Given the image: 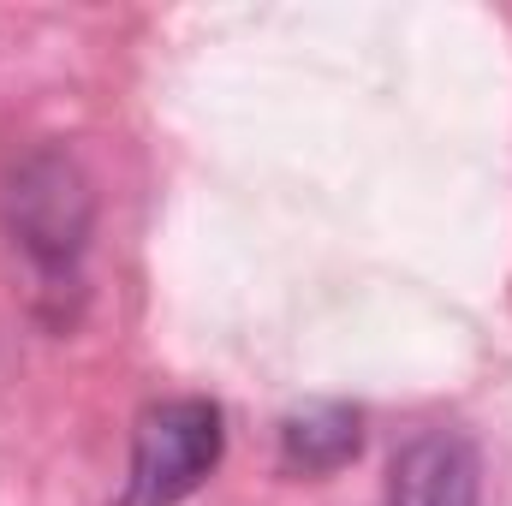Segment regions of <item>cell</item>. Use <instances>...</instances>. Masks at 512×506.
Returning a JSON list of instances; mask_svg holds the SVG:
<instances>
[{
  "label": "cell",
  "instance_id": "1",
  "mask_svg": "<svg viewBox=\"0 0 512 506\" xmlns=\"http://www.w3.org/2000/svg\"><path fill=\"white\" fill-rule=\"evenodd\" d=\"M227 453V423L215 399H161L131 429L126 495L114 506H179L191 501Z\"/></svg>",
  "mask_w": 512,
  "mask_h": 506
},
{
  "label": "cell",
  "instance_id": "3",
  "mask_svg": "<svg viewBox=\"0 0 512 506\" xmlns=\"http://www.w3.org/2000/svg\"><path fill=\"white\" fill-rule=\"evenodd\" d=\"M18 239L48 268H66L84 245V191L60 161H36L18 173Z\"/></svg>",
  "mask_w": 512,
  "mask_h": 506
},
{
  "label": "cell",
  "instance_id": "2",
  "mask_svg": "<svg viewBox=\"0 0 512 506\" xmlns=\"http://www.w3.org/2000/svg\"><path fill=\"white\" fill-rule=\"evenodd\" d=\"M387 506H483V453L465 429H423L387 465Z\"/></svg>",
  "mask_w": 512,
  "mask_h": 506
},
{
  "label": "cell",
  "instance_id": "4",
  "mask_svg": "<svg viewBox=\"0 0 512 506\" xmlns=\"http://www.w3.org/2000/svg\"><path fill=\"white\" fill-rule=\"evenodd\" d=\"M358 447H364V417L352 405H310L280 423V459L286 471H304V477L340 471L346 459H358Z\"/></svg>",
  "mask_w": 512,
  "mask_h": 506
}]
</instances>
